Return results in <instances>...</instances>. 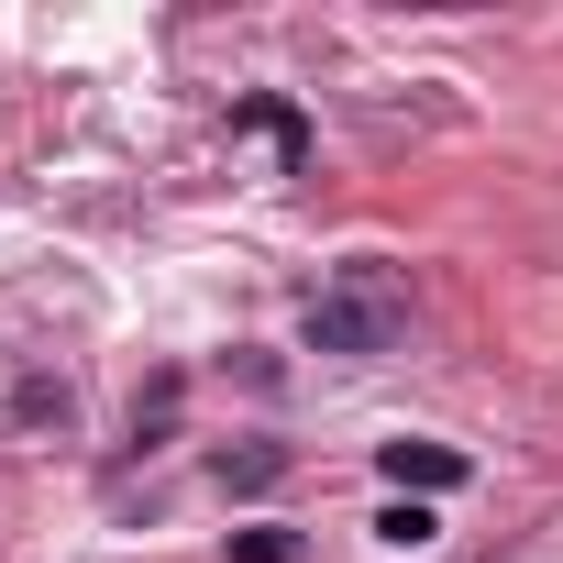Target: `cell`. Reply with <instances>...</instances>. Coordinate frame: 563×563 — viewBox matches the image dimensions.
Segmentation results:
<instances>
[{"mask_svg":"<svg viewBox=\"0 0 563 563\" xmlns=\"http://www.w3.org/2000/svg\"><path fill=\"white\" fill-rule=\"evenodd\" d=\"M398 332H409V299H398V276H387L376 254H354L332 288L310 299V343H321V354H387Z\"/></svg>","mask_w":563,"mask_h":563,"instance_id":"obj_1","label":"cell"},{"mask_svg":"<svg viewBox=\"0 0 563 563\" xmlns=\"http://www.w3.org/2000/svg\"><path fill=\"white\" fill-rule=\"evenodd\" d=\"M376 475L398 497H442V486H464V453L453 442H376Z\"/></svg>","mask_w":563,"mask_h":563,"instance_id":"obj_2","label":"cell"},{"mask_svg":"<svg viewBox=\"0 0 563 563\" xmlns=\"http://www.w3.org/2000/svg\"><path fill=\"white\" fill-rule=\"evenodd\" d=\"M431 530H442V519H431L420 497H387V508H376V541H387V552H420Z\"/></svg>","mask_w":563,"mask_h":563,"instance_id":"obj_3","label":"cell"},{"mask_svg":"<svg viewBox=\"0 0 563 563\" xmlns=\"http://www.w3.org/2000/svg\"><path fill=\"white\" fill-rule=\"evenodd\" d=\"M232 563H299L288 530H232Z\"/></svg>","mask_w":563,"mask_h":563,"instance_id":"obj_4","label":"cell"},{"mask_svg":"<svg viewBox=\"0 0 563 563\" xmlns=\"http://www.w3.org/2000/svg\"><path fill=\"white\" fill-rule=\"evenodd\" d=\"M265 475H276V453H265V442H254V453H221V486H265Z\"/></svg>","mask_w":563,"mask_h":563,"instance_id":"obj_5","label":"cell"}]
</instances>
